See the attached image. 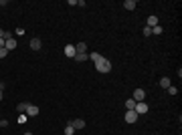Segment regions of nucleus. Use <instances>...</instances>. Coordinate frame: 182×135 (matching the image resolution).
I'll return each mask as SVG.
<instances>
[{
	"instance_id": "nucleus-1",
	"label": "nucleus",
	"mask_w": 182,
	"mask_h": 135,
	"mask_svg": "<svg viewBox=\"0 0 182 135\" xmlns=\"http://www.w3.org/2000/svg\"><path fill=\"white\" fill-rule=\"evenodd\" d=\"M93 63H95V69H97L99 73H109V71H111V63H109L105 56H101V55L97 56Z\"/></svg>"
},
{
	"instance_id": "nucleus-2",
	"label": "nucleus",
	"mask_w": 182,
	"mask_h": 135,
	"mask_svg": "<svg viewBox=\"0 0 182 135\" xmlns=\"http://www.w3.org/2000/svg\"><path fill=\"white\" fill-rule=\"evenodd\" d=\"M134 111L138 113V115H146L148 113V105L144 101H140V103H136V107H134Z\"/></svg>"
},
{
	"instance_id": "nucleus-3",
	"label": "nucleus",
	"mask_w": 182,
	"mask_h": 135,
	"mask_svg": "<svg viewBox=\"0 0 182 135\" xmlns=\"http://www.w3.org/2000/svg\"><path fill=\"white\" fill-rule=\"evenodd\" d=\"M125 121H127V123H136L138 119H140V115H138L136 111H127L125 113V117H124Z\"/></svg>"
},
{
	"instance_id": "nucleus-4",
	"label": "nucleus",
	"mask_w": 182,
	"mask_h": 135,
	"mask_svg": "<svg viewBox=\"0 0 182 135\" xmlns=\"http://www.w3.org/2000/svg\"><path fill=\"white\" fill-rule=\"evenodd\" d=\"M144 99H146V91H144V89H136V91H134V101H136V103L144 101Z\"/></svg>"
},
{
	"instance_id": "nucleus-5",
	"label": "nucleus",
	"mask_w": 182,
	"mask_h": 135,
	"mask_svg": "<svg viewBox=\"0 0 182 135\" xmlns=\"http://www.w3.org/2000/svg\"><path fill=\"white\" fill-rule=\"evenodd\" d=\"M67 125H71L73 129H83V127H85V121H83V119H71Z\"/></svg>"
},
{
	"instance_id": "nucleus-6",
	"label": "nucleus",
	"mask_w": 182,
	"mask_h": 135,
	"mask_svg": "<svg viewBox=\"0 0 182 135\" xmlns=\"http://www.w3.org/2000/svg\"><path fill=\"white\" fill-rule=\"evenodd\" d=\"M4 48L10 53V51H14L16 48V38H8V40H4Z\"/></svg>"
},
{
	"instance_id": "nucleus-7",
	"label": "nucleus",
	"mask_w": 182,
	"mask_h": 135,
	"mask_svg": "<svg viewBox=\"0 0 182 135\" xmlns=\"http://www.w3.org/2000/svg\"><path fill=\"white\" fill-rule=\"evenodd\" d=\"M26 115H28V117H36V115H39V107L28 103V107H26Z\"/></svg>"
},
{
	"instance_id": "nucleus-8",
	"label": "nucleus",
	"mask_w": 182,
	"mask_h": 135,
	"mask_svg": "<svg viewBox=\"0 0 182 135\" xmlns=\"http://www.w3.org/2000/svg\"><path fill=\"white\" fill-rule=\"evenodd\" d=\"M65 55L71 56V58L77 55V51H75V45H67V46H65Z\"/></svg>"
},
{
	"instance_id": "nucleus-9",
	"label": "nucleus",
	"mask_w": 182,
	"mask_h": 135,
	"mask_svg": "<svg viewBox=\"0 0 182 135\" xmlns=\"http://www.w3.org/2000/svg\"><path fill=\"white\" fill-rule=\"evenodd\" d=\"M146 26H148V28H154V26H158V16H154V14H152V16L148 18V22H146Z\"/></svg>"
},
{
	"instance_id": "nucleus-10",
	"label": "nucleus",
	"mask_w": 182,
	"mask_h": 135,
	"mask_svg": "<svg viewBox=\"0 0 182 135\" xmlns=\"http://www.w3.org/2000/svg\"><path fill=\"white\" fill-rule=\"evenodd\" d=\"M41 46H43L41 38H31V48H33V51H39Z\"/></svg>"
},
{
	"instance_id": "nucleus-11",
	"label": "nucleus",
	"mask_w": 182,
	"mask_h": 135,
	"mask_svg": "<svg viewBox=\"0 0 182 135\" xmlns=\"http://www.w3.org/2000/svg\"><path fill=\"white\" fill-rule=\"evenodd\" d=\"M136 6H138L136 0H125V2H124V8H125V10H134Z\"/></svg>"
},
{
	"instance_id": "nucleus-12",
	"label": "nucleus",
	"mask_w": 182,
	"mask_h": 135,
	"mask_svg": "<svg viewBox=\"0 0 182 135\" xmlns=\"http://www.w3.org/2000/svg\"><path fill=\"white\" fill-rule=\"evenodd\" d=\"M73 58H75L77 63H83V61H87V58H89V55H87V53H79V55H75Z\"/></svg>"
},
{
	"instance_id": "nucleus-13",
	"label": "nucleus",
	"mask_w": 182,
	"mask_h": 135,
	"mask_svg": "<svg viewBox=\"0 0 182 135\" xmlns=\"http://www.w3.org/2000/svg\"><path fill=\"white\" fill-rule=\"evenodd\" d=\"M75 51H77V55H79V53H85V51H87V45H85V43H77V45H75Z\"/></svg>"
},
{
	"instance_id": "nucleus-14",
	"label": "nucleus",
	"mask_w": 182,
	"mask_h": 135,
	"mask_svg": "<svg viewBox=\"0 0 182 135\" xmlns=\"http://www.w3.org/2000/svg\"><path fill=\"white\" fill-rule=\"evenodd\" d=\"M160 87H162V89H168V87H170V79H168V77H162V79H160Z\"/></svg>"
},
{
	"instance_id": "nucleus-15",
	"label": "nucleus",
	"mask_w": 182,
	"mask_h": 135,
	"mask_svg": "<svg viewBox=\"0 0 182 135\" xmlns=\"http://www.w3.org/2000/svg\"><path fill=\"white\" fill-rule=\"evenodd\" d=\"M134 107H136V101H134V99H127V101H125V109H127V111H134Z\"/></svg>"
},
{
	"instance_id": "nucleus-16",
	"label": "nucleus",
	"mask_w": 182,
	"mask_h": 135,
	"mask_svg": "<svg viewBox=\"0 0 182 135\" xmlns=\"http://www.w3.org/2000/svg\"><path fill=\"white\" fill-rule=\"evenodd\" d=\"M26 107H28V103H18V113H26Z\"/></svg>"
},
{
	"instance_id": "nucleus-17",
	"label": "nucleus",
	"mask_w": 182,
	"mask_h": 135,
	"mask_svg": "<svg viewBox=\"0 0 182 135\" xmlns=\"http://www.w3.org/2000/svg\"><path fill=\"white\" fill-rule=\"evenodd\" d=\"M26 121H28V115H26V113H20V115H18V123H26Z\"/></svg>"
},
{
	"instance_id": "nucleus-18",
	"label": "nucleus",
	"mask_w": 182,
	"mask_h": 135,
	"mask_svg": "<svg viewBox=\"0 0 182 135\" xmlns=\"http://www.w3.org/2000/svg\"><path fill=\"white\" fill-rule=\"evenodd\" d=\"M152 34H156V36H158V34H162V26H154V28H152Z\"/></svg>"
},
{
	"instance_id": "nucleus-19",
	"label": "nucleus",
	"mask_w": 182,
	"mask_h": 135,
	"mask_svg": "<svg viewBox=\"0 0 182 135\" xmlns=\"http://www.w3.org/2000/svg\"><path fill=\"white\" fill-rule=\"evenodd\" d=\"M73 133H75V129H73L71 125H67V127H65V135H73Z\"/></svg>"
},
{
	"instance_id": "nucleus-20",
	"label": "nucleus",
	"mask_w": 182,
	"mask_h": 135,
	"mask_svg": "<svg viewBox=\"0 0 182 135\" xmlns=\"http://www.w3.org/2000/svg\"><path fill=\"white\" fill-rule=\"evenodd\" d=\"M168 93H170V95H178V87H168Z\"/></svg>"
},
{
	"instance_id": "nucleus-21",
	"label": "nucleus",
	"mask_w": 182,
	"mask_h": 135,
	"mask_svg": "<svg viewBox=\"0 0 182 135\" xmlns=\"http://www.w3.org/2000/svg\"><path fill=\"white\" fill-rule=\"evenodd\" d=\"M144 36H152V28H148V26H144Z\"/></svg>"
},
{
	"instance_id": "nucleus-22",
	"label": "nucleus",
	"mask_w": 182,
	"mask_h": 135,
	"mask_svg": "<svg viewBox=\"0 0 182 135\" xmlns=\"http://www.w3.org/2000/svg\"><path fill=\"white\" fill-rule=\"evenodd\" d=\"M4 56H8V51H6V48H0V58H4Z\"/></svg>"
},
{
	"instance_id": "nucleus-23",
	"label": "nucleus",
	"mask_w": 182,
	"mask_h": 135,
	"mask_svg": "<svg viewBox=\"0 0 182 135\" xmlns=\"http://www.w3.org/2000/svg\"><path fill=\"white\" fill-rule=\"evenodd\" d=\"M8 38H12V32L10 30H4V40H8Z\"/></svg>"
},
{
	"instance_id": "nucleus-24",
	"label": "nucleus",
	"mask_w": 182,
	"mask_h": 135,
	"mask_svg": "<svg viewBox=\"0 0 182 135\" xmlns=\"http://www.w3.org/2000/svg\"><path fill=\"white\" fill-rule=\"evenodd\" d=\"M0 127H8V121H6V119H0Z\"/></svg>"
},
{
	"instance_id": "nucleus-25",
	"label": "nucleus",
	"mask_w": 182,
	"mask_h": 135,
	"mask_svg": "<svg viewBox=\"0 0 182 135\" xmlns=\"http://www.w3.org/2000/svg\"><path fill=\"white\" fill-rule=\"evenodd\" d=\"M0 48H4V38H0Z\"/></svg>"
},
{
	"instance_id": "nucleus-26",
	"label": "nucleus",
	"mask_w": 182,
	"mask_h": 135,
	"mask_svg": "<svg viewBox=\"0 0 182 135\" xmlns=\"http://www.w3.org/2000/svg\"><path fill=\"white\" fill-rule=\"evenodd\" d=\"M0 38H4V30L2 28H0Z\"/></svg>"
},
{
	"instance_id": "nucleus-27",
	"label": "nucleus",
	"mask_w": 182,
	"mask_h": 135,
	"mask_svg": "<svg viewBox=\"0 0 182 135\" xmlns=\"http://www.w3.org/2000/svg\"><path fill=\"white\" fill-rule=\"evenodd\" d=\"M24 135H33V133H31V131H26V133H24Z\"/></svg>"
},
{
	"instance_id": "nucleus-28",
	"label": "nucleus",
	"mask_w": 182,
	"mask_h": 135,
	"mask_svg": "<svg viewBox=\"0 0 182 135\" xmlns=\"http://www.w3.org/2000/svg\"><path fill=\"white\" fill-rule=\"evenodd\" d=\"M0 101H2V91H0Z\"/></svg>"
},
{
	"instance_id": "nucleus-29",
	"label": "nucleus",
	"mask_w": 182,
	"mask_h": 135,
	"mask_svg": "<svg viewBox=\"0 0 182 135\" xmlns=\"http://www.w3.org/2000/svg\"><path fill=\"white\" fill-rule=\"evenodd\" d=\"M0 91H2V83H0Z\"/></svg>"
}]
</instances>
